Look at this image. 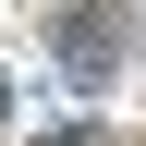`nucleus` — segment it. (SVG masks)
Listing matches in <instances>:
<instances>
[{"label": "nucleus", "instance_id": "nucleus-1", "mask_svg": "<svg viewBox=\"0 0 146 146\" xmlns=\"http://www.w3.org/2000/svg\"><path fill=\"white\" fill-rule=\"evenodd\" d=\"M61 61L85 73V85H98V73L122 61V36H110V12H61Z\"/></svg>", "mask_w": 146, "mask_h": 146}, {"label": "nucleus", "instance_id": "nucleus-2", "mask_svg": "<svg viewBox=\"0 0 146 146\" xmlns=\"http://www.w3.org/2000/svg\"><path fill=\"white\" fill-rule=\"evenodd\" d=\"M0 122H12V85H0Z\"/></svg>", "mask_w": 146, "mask_h": 146}]
</instances>
